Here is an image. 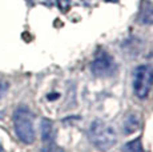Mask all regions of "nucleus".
<instances>
[{
  "label": "nucleus",
  "mask_w": 153,
  "mask_h": 152,
  "mask_svg": "<svg viewBox=\"0 0 153 152\" xmlns=\"http://www.w3.org/2000/svg\"><path fill=\"white\" fill-rule=\"evenodd\" d=\"M88 136L91 143L100 151L111 150L117 142V135L113 127L100 119H96L91 123Z\"/></svg>",
  "instance_id": "obj_1"
},
{
  "label": "nucleus",
  "mask_w": 153,
  "mask_h": 152,
  "mask_svg": "<svg viewBox=\"0 0 153 152\" xmlns=\"http://www.w3.org/2000/svg\"><path fill=\"white\" fill-rule=\"evenodd\" d=\"M15 133L24 144H32L35 142L33 116L27 107H19L13 112Z\"/></svg>",
  "instance_id": "obj_2"
},
{
  "label": "nucleus",
  "mask_w": 153,
  "mask_h": 152,
  "mask_svg": "<svg viewBox=\"0 0 153 152\" xmlns=\"http://www.w3.org/2000/svg\"><path fill=\"white\" fill-rule=\"evenodd\" d=\"M153 86V69L149 66H139L133 72V92L139 99H145Z\"/></svg>",
  "instance_id": "obj_3"
},
{
  "label": "nucleus",
  "mask_w": 153,
  "mask_h": 152,
  "mask_svg": "<svg viewBox=\"0 0 153 152\" xmlns=\"http://www.w3.org/2000/svg\"><path fill=\"white\" fill-rule=\"evenodd\" d=\"M116 68H117L116 61L105 51H100L99 55L91 63V71H92L93 75L99 76V77L112 76L116 72Z\"/></svg>",
  "instance_id": "obj_4"
},
{
  "label": "nucleus",
  "mask_w": 153,
  "mask_h": 152,
  "mask_svg": "<svg viewBox=\"0 0 153 152\" xmlns=\"http://www.w3.org/2000/svg\"><path fill=\"white\" fill-rule=\"evenodd\" d=\"M139 20L143 24H153V1L143 0L139 11Z\"/></svg>",
  "instance_id": "obj_5"
},
{
  "label": "nucleus",
  "mask_w": 153,
  "mask_h": 152,
  "mask_svg": "<svg viewBox=\"0 0 153 152\" xmlns=\"http://www.w3.org/2000/svg\"><path fill=\"white\" fill-rule=\"evenodd\" d=\"M140 128V119L137 115L134 113H128L125 116L124 121H123V130L126 135H131V133L136 132Z\"/></svg>",
  "instance_id": "obj_6"
},
{
  "label": "nucleus",
  "mask_w": 153,
  "mask_h": 152,
  "mask_svg": "<svg viewBox=\"0 0 153 152\" xmlns=\"http://www.w3.org/2000/svg\"><path fill=\"white\" fill-rule=\"evenodd\" d=\"M40 131H42L43 143L55 140V130H53V124H52L51 120H48V119H43L42 124H40Z\"/></svg>",
  "instance_id": "obj_7"
},
{
  "label": "nucleus",
  "mask_w": 153,
  "mask_h": 152,
  "mask_svg": "<svg viewBox=\"0 0 153 152\" xmlns=\"http://www.w3.org/2000/svg\"><path fill=\"white\" fill-rule=\"evenodd\" d=\"M123 152H144L143 143H141V137H136V139L128 142L123 147Z\"/></svg>",
  "instance_id": "obj_8"
},
{
  "label": "nucleus",
  "mask_w": 153,
  "mask_h": 152,
  "mask_svg": "<svg viewBox=\"0 0 153 152\" xmlns=\"http://www.w3.org/2000/svg\"><path fill=\"white\" fill-rule=\"evenodd\" d=\"M42 152H64V150L60 147V145L56 144L55 140H52V142L43 143Z\"/></svg>",
  "instance_id": "obj_9"
},
{
  "label": "nucleus",
  "mask_w": 153,
  "mask_h": 152,
  "mask_svg": "<svg viewBox=\"0 0 153 152\" xmlns=\"http://www.w3.org/2000/svg\"><path fill=\"white\" fill-rule=\"evenodd\" d=\"M56 3H57V7L60 8L63 12H67V11L71 8L72 0H56Z\"/></svg>",
  "instance_id": "obj_10"
},
{
  "label": "nucleus",
  "mask_w": 153,
  "mask_h": 152,
  "mask_svg": "<svg viewBox=\"0 0 153 152\" xmlns=\"http://www.w3.org/2000/svg\"><path fill=\"white\" fill-rule=\"evenodd\" d=\"M7 89H8V83H5V81H0V100H1V98L5 95Z\"/></svg>",
  "instance_id": "obj_11"
},
{
  "label": "nucleus",
  "mask_w": 153,
  "mask_h": 152,
  "mask_svg": "<svg viewBox=\"0 0 153 152\" xmlns=\"http://www.w3.org/2000/svg\"><path fill=\"white\" fill-rule=\"evenodd\" d=\"M0 152H4V148L1 147V144H0Z\"/></svg>",
  "instance_id": "obj_12"
}]
</instances>
